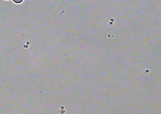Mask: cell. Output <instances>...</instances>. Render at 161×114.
<instances>
[{
	"instance_id": "cell-1",
	"label": "cell",
	"mask_w": 161,
	"mask_h": 114,
	"mask_svg": "<svg viewBox=\"0 0 161 114\" xmlns=\"http://www.w3.org/2000/svg\"><path fill=\"white\" fill-rule=\"evenodd\" d=\"M13 1H14L15 3H22L23 0H13Z\"/></svg>"
}]
</instances>
